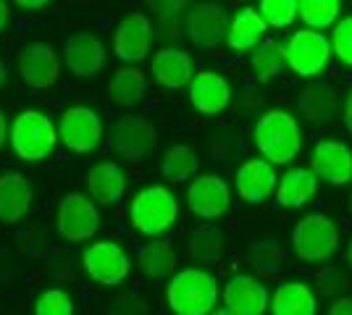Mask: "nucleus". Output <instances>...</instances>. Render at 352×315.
Masks as SVG:
<instances>
[{"mask_svg": "<svg viewBox=\"0 0 352 315\" xmlns=\"http://www.w3.org/2000/svg\"><path fill=\"white\" fill-rule=\"evenodd\" d=\"M252 145L261 158L274 165H289L302 152V126L287 108H271L252 126Z\"/></svg>", "mask_w": 352, "mask_h": 315, "instance_id": "obj_1", "label": "nucleus"}, {"mask_svg": "<svg viewBox=\"0 0 352 315\" xmlns=\"http://www.w3.org/2000/svg\"><path fill=\"white\" fill-rule=\"evenodd\" d=\"M221 286L203 266L179 268L166 284V305L174 315H210L219 307Z\"/></svg>", "mask_w": 352, "mask_h": 315, "instance_id": "obj_2", "label": "nucleus"}, {"mask_svg": "<svg viewBox=\"0 0 352 315\" xmlns=\"http://www.w3.org/2000/svg\"><path fill=\"white\" fill-rule=\"evenodd\" d=\"M179 221V200L166 184H147L129 200V226L147 240L166 237Z\"/></svg>", "mask_w": 352, "mask_h": 315, "instance_id": "obj_3", "label": "nucleus"}, {"mask_svg": "<svg viewBox=\"0 0 352 315\" xmlns=\"http://www.w3.org/2000/svg\"><path fill=\"white\" fill-rule=\"evenodd\" d=\"M8 142L21 163H43L60 145L58 124H53V119L45 116L43 110L27 108V110L16 113L11 121Z\"/></svg>", "mask_w": 352, "mask_h": 315, "instance_id": "obj_4", "label": "nucleus"}, {"mask_svg": "<svg viewBox=\"0 0 352 315\" xmlns=\"http://www.w3.org/2000/svg\"><path fill=\"white\" fill-rule=\"evenodd\" d=\"M284 56H287V71L302 82H316L334 60L331 40L326 32L318 30H302L292 32L284 43Z\"/></svg>", "mask_w": 352, "mask_h": 315, "instance_id": "obj_5", "label": "nucleus"}, {"mask_svg": "<svg viewBox=\"0 0 352 315\" xmlns=\"http://www.w3.org/2000/svg\"><path fill=\"white\" fill-rule=\"evenodd\" d=\"M339 242H342V234H339L337 221L326 213H308L292 226V253L302 263L326 266L337 255Z\"/></svg>", "mask_w": 352, "mask_h": 315, "instance_id": "obj_6", "label": "nucleus"}, {"mask_svg": "<svg viewBox=\"0 0 352 315\" xmlns=\"http://www.w3.org/2000/svg\"><path fill=\"white\" fill-rule=\"evenodd\" d=\"M82 266L89 281L103 289L121 286L132 273V257L113 240H95L82 250Z\"/></svg>", "mask_w": 352, "mask_h": 315, "instance_id": "obj_7", "label": "nucleus"}, {"mask_svg": "<svg viewBox=\"0 0 352 315\" xmlns=\"http://www.w3.org/2000/svg\"><path fill=\"white\" fill-rule=\"evenodd\" d=\"M158 148V129L142 113H126L111 129V150L126 163H145Z\"/></svg>", "mask_w": 352, "mask_h": 315, "instance_id": "obj_8", "label": "nucleus"}, {"mask_svg": "<svg viewBox=\"0 0 352 315\" xmlns=\"http://www.w3.org/2000/svg\"><path fill=\"white\" fill-rule=\"evenodd\" d=\"M60 145L76 155H89L103 145L105 126L103 119L89 105H72L60 113L58 119Z\"/></svg>", "mask_w": 352, "mask_h": 315, "instance_id": "obj_9", "label": "nucleus"}, {"mask_svg": "<svg viewBox=\"0 0 352 315\" xmlns=\"http://www.w3.org/2000/svg\"><path fill=\"white\" fill-rule=\"evenodd\" d=\"M56 231L66 242H89L100 231V210L98 202L82 192H69L56 208Z\"/></svg>", "mask_w": 352, "mask_h": 315, "instance_id": "obj_10", "label": "nucleus"}, {"mask_svg": "<svg viewBox=\"0 0 352 315\" xmlns=\"http://www.w3.org/2000/svg\"><path fill=\"white\" fill-rule=\"evenodd\" d=\"M234 202V189L229 181L221 179L219 174H203L195 176L187 187V208L192 215L203 221H219L223 218Z\"/></svg>", "mask_w": 352, "mask_h": 315, "instance_id": "obj_11", "label": "nucleus"}, {"mask_svg": "<svg viewBox=\"0 0 352 315\" xmlns=\"http://www.w3.org/2000/svg\"><path fill=\"white\" fill-rule=\"evenodd\" d=\"M279 179V165L268 163L261 155L248 158L234 174V195L248 205H263L265 200H274Z\"/></svg>", "mask_w": 352, "mask_h": 315, "instance_id": "obj_12", "label": "nucleus"}, {"mask_svg": "<svg viewBox=\"0 0 352 315\" xmlns=\"http://www.w3.org/2000/svg\"><path fill=\"white\" fill-rule=\"evenodd\" d=\"M310 168L329 187H347L352 184V145L344 139L323 137L310 150Z\"/></svg>", "mask_w": 352, "mask_h": 315, "instance_id": "obj_13", "label": "nucleus"}, {"mask_svg": "<svg viewBox=\"0 0 352 315\" xmlns=\"http://www.w3.org/2000/svg\"><path fill=\"white\" fill-rule=\"evenodd\" d=\"M187 100L200 116H221L234 100V90L223 74L203 69L192 76L190 87H187Z\"/></svg>", "mask_w": 352, "mask_h": 315, "instance_id": "obj_14", "label": "nucleus"}, {"mask_svg": "<svg viewBox=\"0 0 352 315\" xmlns=\"http://www.w3.org/2000/svg\"><path fill=\"white\" fill-rule=\"evenodd\" d=\"M221 302L236 315H265L271 307V292L263 279L252 273H234L221 289Z\"/></svg>", "mask_w": 352, "mask_h": 315, "instance_id": "obj_15", "label": "nucleus"}, {"mask_svg": "<svg viewBox=\"0 0 352 315\" xmlns=\"http://www.w3.org/2000/svg\"><path fill=\"white\" fill-rule=\"evenodd\" d=\"M229 16L226 8L219 3H197L187 14V37L200 50H216L221 43H226L229 34Z\"/></svg>", "mask_w": 352, "mask_h": 315, "instance_id": "obj_16", "label": "nucleus"}, {"mask_svg": "<svg viewBox=\"0 0 352 315\" xmlns=\"http://www.w3.org/2000/svg\"><path fill=\"white\" fill-rule=\"evenodd\" d=\"M150 47H153V24L145 14L132 11L124 19H118L113 30V53L118 60L137 66L140 60L150 56Z\"/></svg>", "mask_w": 352, "mask_h": 315, "instance_id": "obj_17", "label": "nucleus"}, {"mask_svg": "<svg viewBox=\"0 0 352 315\" xmlns=\"http://www.w3.org/2000/svg\"><path fill=\"white\" fill-rule=\"evenodd\" d=\"M16 71L30 90H50L60 76V58L47 43H32L19 53Z\"/></svg>", "mask_w": 352, "mask_h": 315, "instance_id": "obj_18", "label": "nucleus"}, {"mask_svg": "<svg viewBox=\"0 0 352 315\" xmlns=\"http://www.w3.org/2000/svg\"><path fill=\"white\" fill-rule=\"evenodd\" d=\"M60 58H63V66L74 76L87 79V76H95L105 66L108 50H105L100 37H95L89 32H74V34L66 37V43H63Z\"/></svg>", "mask_w": 352, "mask_h": 315, "instance_id": "obj_19", "label": "nucleus"}, {"mask_svg": "<svg viewBox=\"0 0 352 315\" xmlns=\"http://www.w3.org/2000/svg\"><path fill=\"white\" fill-rule=\"evenodd\" d=\"M34 208V187L21 171L0 174V224L16 226L30 218Z\"/></svg>", "mask_w": 352, "mask_h": 315, "instance_id": "obj_20", "label": "nucleus"}, {"mask_svg": "<svg viewBox=\"0 0 352 315\" xmlns=\"http://www.w3.org/2000/svg\"><path fill=\"white\" fill-rule=\"evenodd\" d=\"M150 76L155 79V84L163 90H187L195 76V63L192 56L182 47H161L153 58H150Z\"/></svg>", "mask_w": 352, "mask_h": 315, "instance_id": "obj_21", "label": "nucleus"}, {"mask_svg": "<svg viewBox=\"0 0 352 315\" xmlns=\"http://www.w3.org/2000/svg\"><path fill=\"white\" fill-rule=\"evenodd\" d=\"M318 189H321V179L310 165H289L279 179L274 202L281 210H300L318 197Z\"/></svg>", "mask_w": 352, "mask_h": 315, "instance_id": "obj_22", "label": "nucleus"}, {"mask_svg": "<svg viewBox=\"0 0 352 315\" xmlns=\"http://www.w3.org/2000/svg\"><path fill=\"white\" fill-rule=\"evenodd\" d=\"M87 195L98 205H116L126 197V171L116 161H98L87 168Z\"/></svg>", "mask_w": 352, "mask_h": 315, "instance_id": "obj_23", "label": "nucleus"}, {"mask_svg": "<svg viewBox=\"0 0 352 315\" xmlns=\"http://www.w3.org/2000/svg\"><path fill=\"white\" fill-rule=\"evenodd\" d=\"M271 315H318V292L302 279H287L271 292Z\"/></svg>", "mask_w": 352, "mask_h": 315, "instance_id": "obj_24", "label": "nucleus"}, {"mask_svg": "<svg viewBox=\"0 0 352 315\" xmlns=\"http://www.w3.org/2000/svg\"><path fill=\"white\" fill-rule=\"evenodd\" d=\"M297 110L308 124H329L339 113V92L329 82H308L297 95Z\"/></svg>", "mask_w": 352, "mask_h": 315, "instance_id": "obj_25", "label": "nucleus"}, {"mask_svg": "<svg viewBox=\"0 0 352 315\" xmlns=\"http://www.w3.org/2000/svg\"><path fill=\"white\" fill-rule=\"evenodd\" d=\"M268 24L258 8L245 5L242 11H236L229 21V34H226V45L232 53H252L255 47L265 40Z\"/></svg>", "mask_w": 352, "mask_h": 315, "instance_id": "obj_26", "label": "nucleus"}, {"mask_svg": "<svg viewBox=\"0 0 352 315\" xmlns=\"http://www.w3.org/2000/svg\"><path fill=\"white\" fill-rule=\"evenodd\" d=\"M147 97V76L137 66H124L108 79V100L116 108H137Z\"/></svg>", "mask_w": 352, "mask_h": 315, "instance_id": "obj_27", "label": "nucleus"}, {"mask_svg": "<svg viewBox=\"0 0 352 315\" xmlns=\"http://www.w3.org/2000/svg\"><path fill=\"white\" fill-rule=\"evenodd\" d=\"M137 268L150 281H166L179 270V255L168 240H153L137 253Z\"/></svg>", "mask_w": 352, "mask_h": 315, "instance_id": "obj_28", "label": "nucleus"}, {"mask_svg": "<svg viewBox=\"0 0 352 315\" xmlns=\"http://www.w3.org/2000/svg\"><path fill=\"white\" fill-rule=\"evenodd\" d=\"M200 171V155L190 145H171L161 158V176L168 184H184L197 176Z\"/></svg>", "mask_w": 352, "mask_h": 315, "instance_id": "obj_29", "label": "nucleus"}, {"mask_svg": "<svg viewBox=\"0 0 352 315\" xmlns=\"http://www.w3.org/2000/svg\"><path fill=\"white\" fill-rule=\"evenodd\" d=\"M287 69V56H284V43L265 37L261 45L250 53V71L258 82H271Z\"/></svg>", "mask_w": 352, "mask_h": 315, "instance_id": "obj_30", "label": "nucleus"}, {"mask_svg": "<svg viewBox=\"0 0 352 315\" xmlns=\"http://www.w3.org/2000/svg\"><path fill=\"white\" fill-rule=\"evenodd\" d=\"M223 247H226V240H223V231L216 229V226L210 224H203L197 226L195 231L190 234V240H187V250H190V255L197 260V263H216L221 255H223Z\"/></svg>", "mask_w": 352, "mask_h": 315, "instance_id": "obj_31", "label": "nucleus"}, {"mask_svg": "<svg viewBox=\"0 0 352 315\" xmlns=\"http://www.w3.org/2000/svg\"><path fill=\"white\" fill-rule=\"evenodd\" d=\"M344 0H300V21L308 30L326 32L342 19Z\"/></svg>", "mask_w": 352, "mask_h": 315, "instance_id": "obj_32", "label": "nucleus"}, {"mask_svg": "<svg viewBox=\"0 0 352 315\" xmlns=\"http://www.w3.org/2000/svg\"><path fill=\"white\" fill-rule=\"evenodd\" d=\"M258 11L268 30H289L300 19V0H258Z\"/></svg>", "mask_w": 352, "mask_h": 315, "instance_id": "obj_33", "label": "nucleus"}, {"mask_svg": "<svg viewBox=\"0 0 352 315\" xmlns=\"http://www.w3.org/2000/svg\"><path fill=\"white\" fill-rule=\"evenodd\" d=\"M250 263L263 279H271V276L279 273L281 263H284V253H281L279 244H274L271 240H263L250 250Z\"/></svg>", "mask_w": 352, "mask_h": 315, "instance_id": "obj_34", "label": "nucleus"}, {"mask_svg": "<svg viewBox=\"0 0 352 315\" xmlns=\"http://www.w3.org/2000/svg\"><path fill=\"white\" fill-rule=\"evenodd\" d=\"M34 315H76V305L66 289L50 286L34 300Z\"/></svg>", "mask_w": 352, "mask_h": 315, "instance_id": "obj_35", "label": "nucleus"}, {"mask_svg": "<svg viewBox=\"0 0 352 315\" xmlns=\"http://www.w3.org/2000/svg\"><path fill=\"white\" fill-rule=\"evenodd\" d=\"M329 40H331V50H334V58L352 69V14L342 16L337 24L329 32Z\"/></svg>", "mask_w": 352, "mask_h": 315, "instance_id": "obj_36", "label": "nucleus"}, {"mask_svg": "<svg viewBox=\"0 0 352 315\" xmlns=\"http://www.w3.org/2000/svg\"><path fill=\"white\" fill-rule=\"evenodd\" d=\"M344 276L342 270L334 268V266H323L318 273H316V292L318 297H329V300H337L339 294H344Z\"/></svg>", "mask_w": 352, "mask_h": 315, "instance_id": "obj_37", "label": "nucleus"}, {"mask_svg": "<svg viewBox=\"0 0 352 315\" xmlns=\"http://www.w3.org/2000/svg\"><path fill=\"white\" fill-rule=\"evenodd\" d=\"M147 5L158 16V21H174L182 11H187L190 0H147Z\"/></svg>", "mask_w": 352, "mask_h": 315, "instance_id": "obj_38", "label": "nucleus"}, {"mask_svg": "<svg viewBox=\"0 0 352 315\" xmlns=\"http://www.w3.org/2000/svg\"><path fill=\"white\" fill-rule=\"evenodd\" d=\"M108 315H147V302L142 297H121L108 305Z\"/></svg>", "mask_w": 352, "mask_h": 315, "instance_id": "obj_39", "label": "nucleus"}, {"mask_svg": "<svg viewBox=\"0 0 352 315\" xmlns=\"http://www.w3.org/2000/svg\"><path fill=\"white\" fill-rule=\"evenodd\" d=\"M326 315H352V294H339L337 300H331Z\"/></svg>", "mask_w": 352, "mask_h": 315, "instance_id": "obj_40", "label": "nucleus"}, {"mask_svg": "<svg viewBox=\"0 0 352 315\" xmlns=\"http://www.w3.org/2000/svg\"><path fill=\"white\" fill-rule=\"evenodd\" d=\"M342 124L347 129V135L352 137V87L344 95V103H342Z\"/></svg>", "mask_w": 352, "mask_h": 315, "instance_id": "obj_41", "label": "nucleus"}, {"mask_svg": "<svg viewBox=\"0 0 352 315\" xmlns=\"http://www.w3.org/2000/svg\"><path fill=\"white\" fill-rule=\"evenodd\" d=\"M53 0H14L16 8H21V11H43L45 5H50Z\"/></svg>", "mask_w": 352, "mask_h": 315, "instance_id": "obj_42", "label": "nucleus"}, {"mask_svg": "<svg viewBox=\"0 0 352 315\" xmlns=\"http://www.w3.org/2000/svg\"><path fill=\"white\" fill-rule=\"evenodd\" d=\"M8 137H11V124H8V116H6L3 110H0V150L6 148Z\"/></svg>", "mask_w": 352, "mask_h": 315, "instance_id": "obj_43", "label": "nucleus"}, {"mask_svg": "<svg viewBox=\"0 0 352 315\" xmlns=\"http://www.w3.org/2000/svg\"><path fill=\"white\" fill-rule=\"evenodd\" d=\"M8 21H11V3L0 0V32L8 27Z\"/></svg>", "mask_w": 352, "mask_h": 315, "instance_id": "obj_44", "label": "nucleus"}, {"mask_svg": "<svg viewBox=\"0 0 352 315\" xmlns=\"http://www.w3.org/2000/svg\"><path fill=\"white\" fill-rule=\"evenodd\" d=\"M6 82H8V66H6V60H0V90L6 87Z\"/></svg>", "mask_w": 352, "mask_h": 315, "instance_id": "obj_45", "label": "nucleus"}, {"mask_svg": "<svg viewBox=\"0 0 352 315\" xmlns=\"http://www.w3.org/2000/svg\"><path fill=\"white\" fill-rule=\"evenodd\" d=\"M210 315H236V313H232V310H229L226 305H221V307H216V310H213Z\"/></svg>", "mask_w": 352, "mask_h": 315, "instance_id": "obj_46", "label": "nucleus"}, {"mask_svg": "<svg viewBox=\"0 0 352 315\" xmlns=\"http://www.w3.org/2000/svg\"><path fill=\"white\" fill-rule=\"evenodd\" d=\"M344 260L352 266V237H350V244H347V253H344Z\"/></svg>", "mask_w": 352, "mask_h": 315, "instance_id": "obj_47", "label": "nucleus"}, {"mask_svg": "<svg viewBox=\"0 0 352 315\" xmlns=\"http://www.w3.org/2000/svg\"><path fill=\"white\" fill-rule=\"evenodd\" d=\"M76 3H98V0H76Z\"/></svg>", "mask_w": 352, "mask_h": 315, "instance_id": "obj_48", "label": "nucleus"}, {"mask_svg": "<svg viewBox=\"0 0 352 315\" xmlns=\"http://www.w3.org/2000/svg\"><path fill=\"white\" fill-rule=\"evenodd\" d=\"M350 213H352V195H350Z\"/></svg>", "mask_w": 352, "mask_h": 315, "instance_id": "obj_49", "label": "nucleus"}]
</instances>
